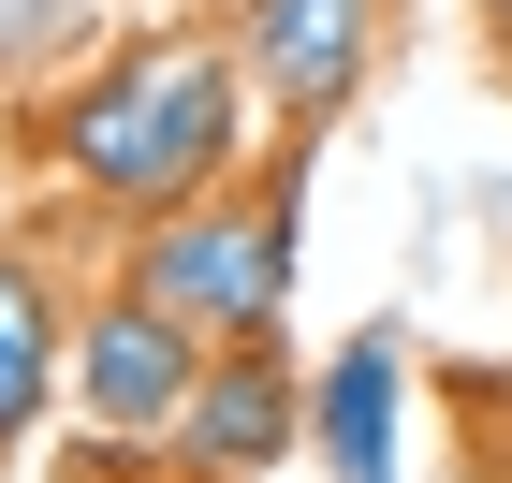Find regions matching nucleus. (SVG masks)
<instances>
[{"instance_id":"obj_5","label":"nucleus","mask_w":512,"mask_h":483,"mask_svg":"<svg viewBox=\"0 0 512 483\" xmlns=\"http://www.w3.org/2000/svg\"><path fill=\"white\" fill-rule=\"evenodd\" d=\"M322 381H293L278 352H220L205 366V396H191V425H176V454H191L205 483H249L264 454H293V410H308Z\"/></svg>"},{"instance_id":"obj_8","label":"nucleus","mask_w":512,"mask_h":483,"mask_svg":"<svg viewBox=\"0 0 512 483\" xmlns=\"http://www.w3.org/2000/svg\"><path fill=\"white\" fill-rule=\"evenodd\" d=\"M88 44V0H0V74H44Z\"/></svg>"},{"instance_id":"obj_2","label":"nucleus","mask_w":512,"mask_h":483,"mask_svg":"<svg viewBox=\"0 0 512 483\" xmlns=\"http://www.w3.org/2000/svg\"><path fill=\"white\" fill-rule=\"evenodd\" d=\"M132 293L176 308L191 337L264 352L278 293H293V176H235V191H205V205H176V220H147V235H132Z\"/></svg>"},{"instance_id":"obj_6","label":"nucleus","mask_w":512,"mask_h":483,"mask_svg":"<svg viewBox=\"0 0 512 483\" xmlns=\"http://www.w3.org/2000/svg\"><path fill=\"white\" fill-rule=\"evenodd\" d=\"M395 337H352V352L322 366V396H308V425H322V454H337V483H395Z\"/></svg>"},{"instance_id":"obj_3","label":"nucleus","mask_w":512,"mask_h":483,"mask_svg":"<svg viewBox=\"0 0 512 483\" xmlns=\"http://www.w3.org/2000/svg\"><path fill=\"white\" fill-rule=\"evenodd\" d=\"M205 396V337L176 308H147V293H118V308H88L74 337V410L103 425V440H176Z\"/></svg>"},{"instance_id":"obj_9","label":"nucleus","mask_w":512,"mask_h":483,"mask_svg":"<svg viewBox=\"0 0 512 483\" xmlns=\"http://www.w3.org/2000/svg\"><path fill=\"white\" fill-rule=\"evenodd\" d=\"M498 15H512V0H498Z\"/></svg>"},{"instance_id":"obj_1","label":"nucleus","mask_w":512,"mask_h":483,"mask_svg":"<svg viewBox=\"0 0 512 483\" xmlns=\"http://www.w3.org/2000/svg\"><path fill=\"white\" fill-rule=\"evenodd\" d=\"M44 161L118 220H176V205L235 191V59L205 30H132L103 74L44 103Z\"/></svg>"},{"instance_id":"obj_7","label":"nucleus","mask_w":512,"mask_h":483,"mask_svg":"<svg viewBox=\"0 0 512 483\" xmlns=\"http://www.w3.org/2000/svg\"><path fill=\"white\" fill-rule=\"evenodd\" d=\"M44 381H59V293L30 249H0V454L44 425Z\"/></svg>"},{"instance_id":"obj_4","label":"nucleus","mask_w":512,"mask_h":483,"mask_svg":"<svg viewBox=\"0 0 512 483\" xmlns=\"http://www.w3.org/2000/svg\"><path fill=\"white\" fill-rule=\"evenodd\" d=\"M235 30H249V74L278 88V118L322 132L366 88V59H381V0H249Z\"/></svg>"}]
</instances>
